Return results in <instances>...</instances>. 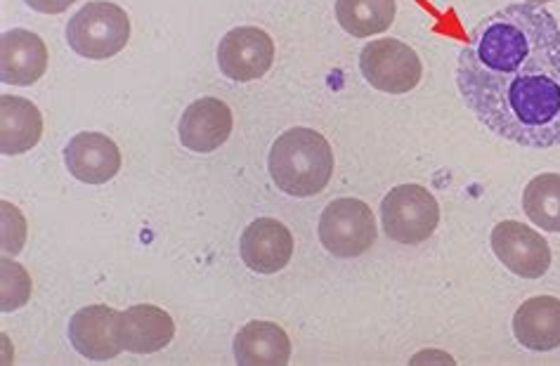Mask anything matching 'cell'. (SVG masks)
Instances as JSON below:
<instances>
[{
	"label": "cell",
	"mask_w": 560,
	"mask_h": 366,
	"mask_svg": "<svg viewBox=\"0 0 560 366\" xmlns=\"http://www.w3.org/2000/svg\"><path fill=\"white\" fill-rule=\"evenodd\" d=\"M116 335L128 353L152 355L173 341L175 321L156 305H132L126 312H119Z\"/></svg>",
	"instance_id": "4fadbf2b"
},
{
	"label": "cell",
	"mask_w": 560,
	"mask_h": 366,
	"mask_svg": "<svg viewBox=\"0 0 560 366\" xmlns=\"http://www.w3.org/2000/svg\"><path fill=\"white\" fill-rule=\"evenodd\" d=\"M527 3H535V5H539V3H551V0H527Z\"/></svg>",
	"instance_id": "7402d4cb"
},
{
	"label": "cell",
	"mask_w": 560,
	"mask_h": 366,
	"mask_svg": "<svg viewBox=\"0 0 560 366\" xmlns=\"http://www.w3.org/2000/svg\"><path fill=\"white\" fill-rule=\"evenodd\" d=\"M360 71L372 87L388 95H405L421 83L423 64L415 48L395 38L366 43L360 55Z\"/></svg>",
	"instance_id": "8992f818"
},
{
	"label": "cell",
	"mask_w": 560,
	"mask_h": 366,
	"mask_svg": "<svg viewBox=\"0 0 560 366\" xmlns=\"http://www.w3.org/2000/svg\"><path fill=\"white\" fill-rule=\"evenodd\" d=\"M65 164L73 178L85 185H105L121 170V152L102 133H79L65 146Z\"/></svg>",
	"instance_id": "7c38bea8"
},
{
	"label": "cell",
	"mask_w": 560,
	"mask_h": 366,
	"mask_svg": "<svg viewBox=\"0 0 560 366\" xmlns=\"http://www.w3.org/2000/svg\"><path fill=\"white\" fill-rule=\"evenodd\" d=\"M24 3L40 14H60L77 0H24Z\"/></svg>",
	"instance_id": "44dd1931"
},
{
	"label": "cell",
	"mask_w": 560,
	"mask_h": 366,
	"mask_svg": "<svg viewBox=\"0 0 560 366\" xmlns=\"http://www.w3.org/2000/svg\"><path fill=\"white\" fill-rule=\"evenodd\" d=\"M523 211L547 232H560V173H541L527 182Z\"/></svg>",
	"instance_id": "d6986e66"
},
{
	"label": "cell",
	"mask_w": 560,
	"mask_h": 366,
	"mask_svg": "<svg viewBox=\"0 0 560 366\" xmlns=\"http://www.w3.org/2000/svg\"><path fill=\"white\" fill-rule=\"evenodd\" d=\"M234 359L242 366H284L291 359V341L275 321H248L234 339Z\"/></svg>",
	"instance_id": "2e32d148"
},
{
	"label": "cell",
	"mask_w": 560,
	"mask_h": 366,
	"mask_svg": "<svg viewBox=\"0 0 560 366\" xmlns=\"http://www.w3.org/2000/svg\"><path fill=\"white\" fill-rule=\"evenodd\" d=\"M130 38V20L124 8L93 0L67 24L69 48L85 60H109L119 55Z\"/></svg>",
	"instance_id": "3957f363"
},
{
	"label": "cell",
	"mask_w": 560,
	"mask_h": 366,
	"mask_svg": "<svg viewBox=\"0 0 560 366\" xmlns=\"http://www.w3.org/2000/svg\"><path fill=\"white\" fill-rule=\"evenodd\" d=\"M268 170L284 194L296 199L315 197L334 175L331 144L313 128H291L275 140Z\"/></svg>",
	"instance_id": "7a4b0ae2"
},
{
	"label": "cell",
	"mask_w": 560,
	"mask_h": 366,
	"mask_svg": "<svg viewBox=\"0 0 560 366\" xmlns=\"http://www.w3.org/2000/svg\"><path fill=\"white\" fill-rule=\"evenodd\" d=\"M32 296V280L18 262L3 260V312L18 310Z\"/></svg>",
	"instance_id": "ffe728a7"
},
{
	"label": "cell",
	"mask_w": 560,
	"mask_h": 366,
	"mask_svg": "<svg viewBox=\"0 0 560 366\" xmlns=\"http://www.w3.org/2000/svg\"><path fill=\"white\" fill-rule=\"evenodd\" d=\"M240 253L250 272L277 274L289 265L293 256V237L279 220L258 217L242 232Z\"/></svg>",
	"instance_id": "30bf717a"
},
{
	"label": "cell",
	"mask_w": 560,
	"mask_h": 366,
	"mask_svg": "<svg viewBox=\"0 0 560 366\" xmlns=\"http://www.w3.org/2000/svg\"><path fill=\"white\" fill-rule=\"evenodd\" d=\"M43 135V116L34 102L0 95V152L18 156L32 150Z\"/></svg>",
	"instance_id": "e0dca14e"
},
{
	"label": "cell",
	"mask_w": 560,
	"mask_h": 366,
	"mask_svg": "<svg viewBox=\"0 0 560 366\" xmlns=\"http://www.w3.org/2000/svg\"><path fill=\"white\" fill-rule=\"evenodd\" d=\"M395 0H336V20L350 36L370 38L395 22Z\"/></svg>",
	"instance_id": "ac0fdd59"
},
{
	"label": "cell",
	"mask_w": 560,
	"mask_h": 366,
	"mask_svg": "<svg viewBox=\"0 0 560 366\" xmlns=\"http://www.w3.org/2000/svg\"><path fill=\"white\" fill-rule=\"evenodd\" d=\"M119 310L109 305H88L69 319V343L85 359L107 362L124 353L116 335Z\"/></svg>",
	"instance_id": "9c48e42d"
},
{
	"label": "cell",
	"mask_w": 560,
	"mask_h": 366,
	"mask_svg": "<svg viewBox=\"0 0 560 366\" xmlns=\"http://www.w3.org/2000/svg\"><path fill=\"white\" fill-rule=\"evenodd\" d=\"M381 223L388 239L417 246L433 237L440 223V206L425 187L397 185L381 201Z\"/></svg>",
	"instance_id": "277c9868"
},
{
	"label": "cell",
	"mask_w": 560,
	"mask_h": 366,
	"mask_svg": "<svg viewBox=\"0 0 560 366\" xmlns=\"http://www.w3.org/2000/svg\"><path fill=\"white\" fill-rule=\"evenodd\" d=\"M275 62V40L258 26H237L218 46V67L228 79L250 83L262 79Z\"/></svg>",
	"instance_id": "52a82bcc"
},
{
	"label": "cell",
	"mask_w": 560,
	"mask_h": 366,
	"mask_svg": "<svg viewBox=\"0 0 560 366\" xmlns=\"http://www.w3.org/2000/svg\"><path fill=\"white\" fill-rule=\"evenodd\" d=\"M232 111L223 99L201 97L183 111L178 135L189 152L211 154L228 142L232 135Z\"/></svg>",
	"instance_id": "8fae6325"
},
{
	"label": "cell",
	"mask_w": 560,
	"mask_h": 366,
	"mask_svg": "<svg viewBox=\"0 0 560 366\" xmlns=\"http://www.w3.org/2000/svg\"><path fill=\"white\" fill-rule=\"evenodd\" d=\"M48 69V48L26 28H12L0 38V79L8 85H34Z\"/></svg>",
	"instance_id": "5bb4252c"
},
{
	"label": "cell",
	"mask_w": 560,
	"mask_h": 366,
	"mask_svg": "<svg viewBox=\"0 0 560 366\" xmlns=\"http://www.w3.org/2000/svg\"><path fill=\"white\" fill-rule=\"evenodd\" d=\"M515 341L535 353L560 347V298L535 296L513 315Z\"/></svg>",
	"instance_id": "9a60e30c"
},
{
	"label": "cell",
	"mask_w": 560,
	"mask_h": 366,
	"mask_svg": "<svg viewBox=\"0 0 560 366\" xmlns=\"http://www.w3.org/2000/svg\"><path fill=\"white\" fill-rule=\"evenodd\" d=\"M490 241L501 265L523 280H539L551 268L549 241L523 223L504 220L492 229Z\"/></svg>",
	"instance_id": "ba28073f"
},
{
	"label": "cell",
	"mask_w": 560,
	"mask_h": 366,
	"mask_svg": "<svg viewBox=\"0 0 560 366\" xmlns=\"http://www.w3.org/2000/svg\"><path fill=\"white\" fill-rule=\"evenodd\" d=\"M456 85L490 133L529 150L560 144V22L535 3L488 14L456 57Z\"/></svg>",
	"instance_id": "6da1fadb"
},
{
	"label": "cell",
	"mask_w": 560,
	"mask_h": 366,
	"mask_svg": "<svg viewBox=\"0 0 560 366\" xmlns=\"http://www.w3.org/2000/svg\"><path fill=\"white\" fill-rule=\"evenodd\" d=\"M319 241L336 258H358L376 241V220L360 199H336L319 217Z\"/></svg>",
	"instance_id": "5b68a950"
}]
</instances>
